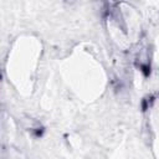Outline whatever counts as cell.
I'll use <instances>...</instances> for the list:
<instances>
[{
    "label": "cell",
    "instance_id": "6da1fadb",
    "mask_svg": "<svg viewBox=\"0 0 159 159\" xmlns=\"http://www.w3.org/2000/svg\"><path fill=\"white\" fill-rule=\"evenodd\" d=\"M135 66L137 68L148 77L150 75V60H149V50L147 46H142L140 50L137 51L135 55Z\"/></svg>",
    "mask_w": 159,
    "mask_h": 159
}]
</instances>
